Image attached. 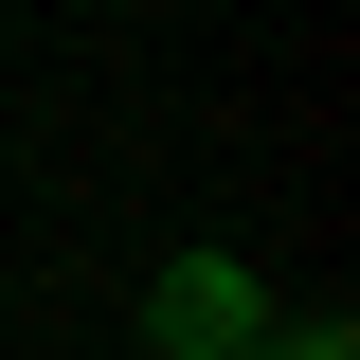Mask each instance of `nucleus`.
Returning <instances> with one entry per match:
<instances>
[{
    "label": "nucleus",
    "instance_id": "f257e3e1",
    "mask_svg": "<svg viewBox=\"0 0 360 360\" xmlns=\"http://www.w3.org/2000/svg\"><path fill=\"white\" fill-rule=\"evenodd\" d=\"M144 342H162V360H252V342H270V288H252L234 252H180L162 307H144Z\"/></svg>",
    "mask_w": 360,
    "mask_h": 360
},
{
    "label": "nucleus",
    "instance_id": "f03ea898",
    "mask_svg": "<svg viewBox=\"0 0 360 360\" xmlns=\"http://www.w3.org/2000/svg\"><path fill=\"white\" fill-rule=\"evenodd\" d=\"M252 360H360V342H342V324H270Z\"/></svg>",
    "mask_w": 360,
    "mask_h": 360
}]
</instances>
